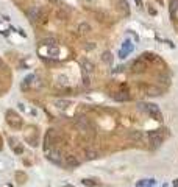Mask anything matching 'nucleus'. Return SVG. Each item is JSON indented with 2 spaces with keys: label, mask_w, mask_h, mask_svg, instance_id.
<instances>
[{
  "label": "nucleus",
  "mask_w": 178,
  "mask_h": 187,
  "mask_svg": "<svg viewBox=\"0 0 178 187\" xmlns=\"http://www.w3.org/2000/svg\"><path fill=\"white\" fill-rule=\"evenodd\" d=\"M139 111H144L147 116H150L152 119L155 120H162V114L159 111V108L156 105H152V103H139L138 105Z\"/></svg>",
  "instance_id": "nucleus-1"
},
{
  "label": "nucleus",
  "mask_w": 178,
  "mask_h": 187,
  "mask_svg": "<svg viewBox=\"0 0 178 187\" xmlns=\"http://www.w3.org/2000/svg\"><path fill=\"white\" fill-rule=\"evenodd\" d=\"M7 122H8V125L11 126V128H14V130H19L21 126H22V119L14 112V111H7Z\"/></svg>",
  "instance_id": "nucleus-2"
},
{
  "label": "nucleus",
  "mask_w": 178,
  "mask_h": 187,
  "mask_svg": "<svg viewBox=\"0 0 178 187\" xmlns=\"http://www.w3.org/2000/svg\"><path fill=\"white\" fill-rule=\"evenodd\" d=\"M164 131L166 130H155V131H150L148 137H150V142L153 147H159L161 142L164 140Z\"/></svg>",
  "instance_id": "nucleus-3"
},
{
  "label": "nucleus",
  "mask_w": 178,
  "mask_h": 187,
  "mask_svg": "<svg viewBox=\"0 0 178 187\" xmlns=\"http://www.w3.org/2000/svg\"><path fill=\"white\" fill-rule=\"evenodd\" d=\"M77 126H78L81 131H84V133H94V131H92V125L89 123V120H87L86 117H83V116L77 119Z\"/></svg>",
  "instance_id": "nucleus-4"
},
{
  "label": "nucleus",
  "mask_w": 178,
  "mask_h": 187,
  "mask_svg": "<svg viewBox=\"0 0 178 187\" xmlns=\"http://www.w3.org/2000/svg\"><path fill=\"white\" fill-rule=\"evenodd\" d=\"M131 52H133V42L127 39V41L122 44L120 50H119V58H122V59H124V58H127V55H128V53H131Z\"/></svg>",
  "instance_id": "nucleus-5"
},
{
  "label": "nucleus",
  "mask_w": 178,
  "mask_h": 187,
  "mask_svg": "<svg viewBox=\"0 0 178 187\" xmlns=\"http://www.w3.org/2000/svg\"><path fill=\"white\" fill-rule=\"evenodd\" d=\"M28 19H30V22L36 24V22L41 19V8H39V7H33V8L28 11Z\"/></svg>",
  "instance_id": "nucleus-6"
},
{
  "label": "nucleus",
  "mask_w": 178,
  "mask_h": 187,
  "mask_svg": "<svg viewBox=\"0 0 178 187\" xmlns=\"http://www.w3.org/2000/svg\"><path fill=\"white\" fill-rule=\"evenodd\" d=\"M145 67H147V66H145V61H144V58L141 56V58H138V59L133 62L131 70H133V72H144Z\"/></svg>",
  "instance_id": "nucleus-7"
},
{
  "label": "nucleus",
  "mask_w": 178,
  "mask_h": 187,
  "mask_svg": "<svg viewBox=\"0 0 178 187\" xmlns=\"http://www.w3.org/2000/svg\"><path fill=\"white\" fill-rule=\"evenodd\" d=\"M113 98H114L116 102H128V100H130V94H128L127 90H117L114 95H113Z\"/></svg>",
  "instance_id": "nucleus-8"
},
{
  "label": "nucleus",
  "mask_w": 178,
  "mask_h": 187,
  "mask_svg": "<svg viewBox=\"0 0 178 187\" xmlns=\"http://www.w3.org/2000/svg\"><path fill=\"white\" fill-rule=\"evenodd\" d=\"M52 137H53V130H49L47 133H45V136H44V151H49L50 150V147L53 145L52 144Z\"/></svg>",
  "instance_id": "nucleus-9"
},
{
  "label": "nucleus",
  "mask_w": 178,
  "mask_h": 187,
  "mask_svg": "<svg viewBox=\"0 0 178 187\" xmlns=\"http://www.w3.org/2000/svg\"><path fill=\"white\" fill-rule=\"evenodd\" d=\"M92 70H94V64L91 61H87V59L81 61V72H83V75H89Z\"/></svg>",
  "instance_id": "nucleus-10"
},
{
  "label": "nucleus",
  "mask_w": 178,
  "mask_h": 187,
  "mask_svg": "<svg viewBox=\"0 0 178 187\" xmlns=\"http://www.w3.org/2000/svg\"><path fill=\"white\" fill-rule=\"evenodd\" d=\"M66 164L69 165V168H73V167H78V165H80V161H78L73 154H67V156H66Z\"/></svg>",
  "instance_id": "nucleus-11"
},
{
  "label": "nucleus",
  "mask_w": 178,
  "mask_h": 187,
  "mask_svg": "<svg viewBox=\"0 0 178 187\" xmlns=\"http://www.w3.org/2000/svg\"><path fill=\"white\" fill-rule=\"evenodd\" d=\"M145 90H147V95H161V89L156 87V86H145Z\"/></svg>",
  "instance_id": "nucleus-12"
},
{
  "label": "nucleus",
  "mask_w": 178,
  "mask_h": 187,
  "mask_svg": "<svg viewBox=\"0 0 178 187\" xmlns=\"http://www.w3.org/2000/svg\"><path fill=\"white\" fill-rule=\"evenodd\" d=\"M128 139H131L134 142H139V140H142V133L141 131H130L128 133Z\"/></svg>",
  "instance_id": "nucleus-13"
},
{
  "label": "nucleus",
  "mask_w": 178,
  "mask_h": 187,
  "mask_svg": "<svg viewBox=\"0 0 178 187\" xmlns=\"http://www.w3.org/2000/svg\"><path fill=\"white\" fill-rule=\"evenodd\" d=\"M35 80H36V75H28V76L24 80V83H22V89H27L28 86H31V84L35 83Z\"/></svg>",
  "instance_id": "nucleus-14"
},
{
  "label": "nucleus",
  "mask_w": 178,
  "mask_h": 187,
  "mask_svg": "<svg viewBox=\"0 0 178 187\" xmlns=\"http://www.w3.org/2000/svg\"><path fill=\"white\" fill-rule=\"evenodd\" d=\"M102 61L106 62V64H111V62H113V55H111V52H103V53H102Z\"/></svg>",
  "instance_id": "nucleus-15"
},
{
  "label": "nucleus",
  "mask_w": 178,
  "mask_h": 187,
  "mask_svg": "<svg viewBox=\"0 0 178 187\" xmlns=\"http://www.w3.org/2000/svg\"><path fill=\"white\" fill-rule=\"evenodd\" d=\"M78 30H80V33L86 34V33H89V31H91V25H89V24H86V22H83V24H80V25H78Z\"/></svg>",
  "instance_id": "nucleus-16"
},
{
  "label": "nucleus",
  "mask_w": 178,
  "mask_h": 187,
  "mask_svg": "<svg viewBox=\"0 0 178 187\" xmlns=\"http://www.w3.org/2000/svg\"><path fill=\"white\" fill-rule=\"evenodd\" d=\"M41 44H42V45H45V47H53V45H56V41H55V39H52V38H47V39H42V41H41Z\"/></svg>",
  "instance_id": "nucleus-17"
},
{
  "label": "nucleus",
  "mask_w": 178,
  "mask_h": 187,
  "mask_svg": "<svg viewBox=\"0 0 178 187\" xmlns=\"http://www.w3.org/2000/svg\"><path fill=\"white\" fill-rule=\"evenodd\" d=\"M67 106H70V102H67V100H56V108L66 109Z\"/></svg>",
  "instance_id": "nucleus-18"
},
{
  "label": "nucleus",
  "mask_w": 178,
  "mask_h": 187,
  "mask_svg": "<svg viewBox=\"0 0 178 187\" xmlns=\"http://www.w3.org/2000/svg\"><path fill=\"white\" fill-rule=\"evenodd\" d=\"M56 17L61 19V21H67V19H69V14H67L66 11H63V10H58V11H56Z\"/></svg>",
  "instance_id": "nucleus-19"
},
{
  "label": "nucleus",
  "mask_w": 178,
  "mask_h": 187,
  "mask_svg": "<svg viewBox=\"0 0 178 187\" xmlns=\"http://www.w3.org/2000/svg\"><path fill=\"white\" fill-rule=\"evenodd\" d=\"M86 156H87V159H96V157H97V151L87 148V150H86Z\"/></svg>",
  "instance_id": "nucleus-20"
},
{
  "label": "nucleus",
  "mask_w": 178,
  "mask_h": 187,
  "mask_svg": "<svg viewBox=\"0 0 178 187\" xmlns=\"http://www.w3.org/2000/svg\"><path fill=\"white\" fill-rule=\"evenodd\" d=\"M83 86L84 87H89V86H91V78H89V75H83Z\"/></svg>",
  "instance_id": "nucleus-21"
},
{
  "label": "nucleus",
  "mask_w": 178,
  "mask_h": 187,
  "mask_svg": "<svg viewBox=\"0 0 178 187\" xmlns=\"http://www.w3.org/2000/svg\"><path fill=\"white\" fill-rule=\"evenodd\" d=\"M83 184H84V185H87V187H92L96 182H91V179H83Z\"/></svg>",
  "instance_id": "nucleus-22"
},
{
  "label": "nucleus",
  "mask_w": 178,
  "mask_h": 187,
  "mask_svg": "<svg viewBox=\"0 0 178 187\" xmlns=\"http://www.w3.org/2000/svg\"><path fill=\"white\" fill-rule=\"evenodd\" d=\"M148 13H150V14H152V16H155V14H156V11H155V10H153V8H148Z\"/></svg>",
  "instance_id": "nucleus-23"
},
{
  "label": "nucleus",
  "mask_w": 178,
  "mask_h": 187,
  "mask_svg": "<svg viewBox=\"0 0 178 187\" xmlns=\"http://www.w3.org/2000/svg\"><path fill=\"white\" fill-rule=\"evenodd\" d=\"M49 2H50L52 5H58V2H59V0H49Z\"/></svg>",
  "instance_id": "nucleus-24"
},
{
  "label": "nucleus",
  "mask_w": 178,
  "mask_h": 187,
  "mask_svg": "<svg viewBox=\"0 0 178 187\" xmlns=\"http://www.w3.org/2000/svg\"><path fill=\"white\" fill-rule=\"evenodd\" d=\"M84 2H86V3H91V2H94V0H84Z\"/></svg>",
  "instance_id": "nucleus-25"
},
{
  "label": "nucleus",
  "mask_w": 178,
  "mask_h": 187,
  "mask_svg": "<svg viewBox=\"0 0 178 187\" xmlns=\"http://www.w3.org/2000/svg\"><path fill=\"white\" fill-rule=\"evenodd\" d=\"M173 184H175V187H178V181H175V182H173Z\"/></svg>",
  "instance_id": "nucleus-26"
},
{
  "label": "nucleus",
  "mask_w": 178,
  "mask_h": 187,
  "mask_svg": "<svg viewBox=\"0 0 178 187\" xmlns=\"http://www.w3.org/2000/svg\"><path fill=\"white\" fill-rule=\"evenodd\" d=\"M3 66V62H2V59H0V67H2Z\"/></svg>",
  "instance_id": "nucleus-27"
}]
</instances>
